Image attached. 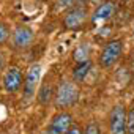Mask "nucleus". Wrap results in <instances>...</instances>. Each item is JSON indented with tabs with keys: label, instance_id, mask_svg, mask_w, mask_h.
Here are the masks:
<instances>
[{
	"label": "nucleus",
	"instance_id": "obj_1",
	"mask_svg": "<svg viewBox=\"0 0 134 134\" xmlns=\"http://www.w3.org/2000/svg\"><path fill=\"white\" fill-rule=\"evenodd\" d=\"M79 99V87L73 81H63L55 90L54 103L58 109H70Z\"/></svg>",
	"mask_w": 134,
	"mask_h": 134
},
{
	"label": "nucleus",
	"instance_id": "obj_2",
	"mask_svg": "<svg viewBox=\"0 0 134 134\" xmlns=\"http://www.w3.org/2000/svg\"><path fill=\"white\" fill-rule=\"evenodd\" d=\"M123 49H125V43L121 40H112V41L106 43L99 54V65L103 68H112L121 58Z\"/></svg>",
	"mask_w": 134,
	"mask_h": 134
},
{
	"label": "nucleus",
	"instance_id": "obj_3",
	"mask_svg": "<svg viewBox=\"0 0 134 134\" xmlns=\"http://www.w3.org/2000/svg\"><path fill=\"white\" fill-rule=\"evenodd\" d=\"M109 134H128V110L120 103L110 109Z\"/></svg>",
	"mask_w": 134,
	"mask_h": 134
},
{
	"label": "nucleus",
	"instance_id": "obj_4",
	"mask_svg": "<svg viewBox=\"0 0 134 134\" xmlns=\"http://www.w3.org/2000/svg\"><path fill=\"white\" fill-rule=\"evenodd\" d=\"M41 73H43V68L40 63H33L29 66L25 77H24V87H22V93H24L25 101H29L35 96V93L40 87V82H41Z\"/></svg>",
	"mask_w": 134,
	"mask_h": 134
},
{
	"label": "nucleus",
	"instance_id": "obj_5",
	"mask_svg": "<svg viewBox=\"0 0 134 134\" xmlns=\"http://www.w3.org/2000/svg\"><path fill=\"white\" fill-rule=\"evenodd\" d=\"M85 21H87V8L79 2L63 16V27L66 30H77L84 25Z\"/></svg>",
	"mask_w": 134,
	"mask_h": 134
},
{
	"label": "nucleus",
	"instance_id": "obj_6",
	"mask_svg": "<svg viewBox=\"0 0 134 134\" xmlns=\"http://www.w3.org/2000/svg\"><path fill=\"white\" fill-rule=\"evenodd\" d=\"M115 11H117L115 2H112V0H106V2L96 5L95 11H93L92 16H90V22L95 24V25L104 24V22H107V21H110V19L114 18Z\"/></svg>",
	"mask_w": 134,
	"mask_h": 134
},
{
	"label": "nucleus",
	"instance_id": "obj_7",
	"mask_svg": "<svg viewBox=\"0 0 134 134\" xmlns=\"http://www.w3.org/2000/svg\"><path fill=\"white\" fill-rule=\"evenodd\" d=\"M2 85H3L7 93H16L24 87L22 73L18 66H11V68H8L5 71L3 79H2Z\"/></svg>",
	"mask_w": 134,
	"mask_h": 134
},
{
	"label": "nucleus",
	"instance_id": "obj_8",
	"mask_svg": "<svg viewBox=\"0 0 134 134\" xmlns=\"http://www.w3.org/2000/svg\"><path fill=\"white\" fill-rule=\"evenodd\" d=\"M73 126V117L68 112H58L57 115H54V118L51 120L46 134H66L70 131V128Z\"/></svg>",
	"mask_w": 134,
	"mask_h": 134
},
{
	"label": "nucleus",
	"instance_id": "obj_9",
	"mask_svg": "<svg viewBox=\"0 0 134 134\" xmlns=\"http://www.w3.org/2000/svg\"><path fill=\"white\" fill-rule=\"evenodd\" d=\"M35 33L29 25H18L11 33V43L14 49H27L33 43Z\"/></svg>",
	"mask_w": 134,
	"mask_h": 134
},
{
	"label": "nucleus",
	"instance_id": "obj_10",
	"mask_svg": "<svg viewBox=\"0 0 134 134\" xmlns=\"http://www.w3.org/2000/svg\"><path fill=\"white\" fill-rule=\"evenodd\" d=\"M90 55H92V46H90V43H81L73 51V60L76 63L88 62L90 60Z\"/></svg>",
	"mask_w": 134,
	"mask_h": 134
},
{
	"label": "nucleus",
	"instance_id": "obj_11",
	"mask_svg": "<svg viewBox=\"0 0 134 134\" xmlns=\"http://www.w3.org/2000/svg\"><path fill=\"white\" fill-rule=\"evenodd\" d=\"M92 70V62H84V63H76V66L73 68V79L74 82H82L85 81V77L88 76Z\"/></svg>",
	"mask_w": 134,
	"mask_h": 134
},
{
	"label": "nucleus",
	"instance_id": "obj_12",
	"mask_svg": "<svg viewBox=\"0 0 134 134\" xmlns=\"http://www.w3.org/2000/svg\"><path fill=\"white\" fill-rule=\"evenodd\" d=\"M52 96H55V93H52L51 84L46 82L44 85H41V88L38 90V101H40L41 104H47V103L52 99Z\"/></svg>",
	"mask_w": 134,
	"mask_h": 134
},
{
	"label": "nucleus",
	"instance_id": "obj_13",
	"mask_svg": "<svg viewBox=\"0 0 134 134\" xmlns=\"http://www.w3.org/2000/svg\"><path fill=\"white\" fill-rule=\"evenodd\" d=\"M79 3V0H57L55 3V10L57 11H63V10H71L73 7H76Z\"/></svg>",
	"mask_w": 134,
	"mask_h": 134
},
{
	"label": "nucleus",
	"instance_id": "obj_14",
	"mask_svg": "<svg viewBox=\"0 0 134 134\" xmlns=\"http://www.w3.org/2000/svg\"><path fill=\"white\" fill-rule=\"evenodd\" d=\"M10 38V29L3 24V22H0V46L5 44Z\"/></svg>",
	"mask_w": 134,
	"mask_h": 134
},
{
	"label": "nucleus",
	"instance_id": "obj_15",
	"mask_svg": "<svg viewBox=\"0 0 134 134\" xmlns=\"http://www.w3.org/2000/svg\"><path fill=\"white\" fill-rule=\"evenodd\" d=\"M128 134H134V106L128 110Z\"/></svg>",
	"mask_w": 134,
	"mask_h": 134
},
{
	"label": "nucleus",
	"instance_id": "obj_16",
	"mask_svg": "<svg viewBox=\"0 0 134 134\" xmlns=\"http://www.w3.org/2000/svg\"><path fill=\"white\" fill-rule=\"evenodd\" d=\"M84 134H101V132H99V128H98L96 123H88Z\"/></svg>",
	"mask_w": 134,
	"mask_h": 134
},
{
	"label": "nucleus",
	"instance_id": "obj_17",
	"mask_svg": "<svg viewBox=\"0 0 134 134\" xmlns=\"http://www.w3.org/2000/svg\"><path fill=\"white\" fill-rule=\"evenodd\" d=\"M66 134H84V132L81 131V128H77V126H74V125H73V126L70 128V131L66 132Z\"/></svg>",
	"mask_w": 134,
	"mask_h": 134
},
{
	"label": "nucleus",
	"instance_id": "obj_18",
	"mask_svg": "<svg viewBox=\"0 0 134 134\" xmlns=\"http://www.w3.org/2000/svg\"><path fill=\"white\" fill-rule=\"evenodd\" d=\"M3 65H5V57H3V54H2V52H0V71H2Z\"/></svg>",
	"mask_w": 134,
	"mask_h": 134
},
{
	"label": "nucleus",
	"instance_id": "obj_19",
	"mask_svg": "<svg viewBox=\"0 0 134 134\" xmlns=\"http://www.w3.org/2000/svg\"><path fill=\"white\" fill-rule=\"evenodd\" d=\"M92 3H96V5H99V3H103V2H106V0H90Z\"/></svg>",
	"mask_w": 134,
	"mask_h": 134
},
{
	"label": "nucleus",
	"instance_id": "obj_20",
	"mask_svg": "<svg viewBox=\"0 0 134 134\" xmlns=\"http://www.w3.org/2000/svg\"><path fill=\"white\" fill-rule=\"evenodd\" d=\"M131 71H132V74H134V55H132V58H131Z\"/></svg>",
	"mask_w": 134,
	"mask_h": 134
},
{
	"label": "nucleus",
	"instance_id": "obj_21",
	"mask_svg": "<svg viewBox=\"0 0 134 134\" xmlns=\"http://www.w3.org/2000/svg\"><path fill=\"white\" fill-rule=\"evenodd\" d=\"M132 36H134V29H132Z\"/></svg>",
	"mask_w": 134,
	"mask_h": 134
}]
</instances>
